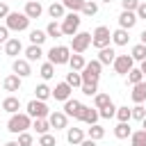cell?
Returning <instances> with one entry per match:
<instances>
[{
    "instance_id": "6da1fadb",
    "label": "cell",
    "mask_w": 146,
    "mask_h": 146,
    "mask_svg": "<svg viewBox=\"0 0 146 146\" xmlns=\"http://www.w3.org/2000/svg\"><path fill=\"white\" fill-rule=\"evenodd\" d=\"M100 71H103V64L98 59H91L84 64V68L80 71V78H82V84H91V82H98L100 80Z\"/></svg>"
},
{
    "instance_id": "7a4b0ae2",
    "label": "cell",
    "mask_w": 146,
    "mask_h": 146,
    "mask_svg": "<svg viewBox=\"0 0 146 146\" xmlns=\"http://www.w3.org/2000/svg\"><path fill=\"white\" fill-rule=\"evenodd\" d=\"M27 128H32V119H30L27 114H21V112L11 114V119H9V123H7V130H9V132L21 135V132H27Z\"/></svg>"
},
{
    "instance_id": "3957f363",
    "label": "cell",
    "mask_w": 146,
    "mask_h": 146,
    "mask_svg": "<svg viewBox=\"0 0 146 146\" xmlns=\"http://www.w3.org/2000/svg\"><path fill=\"white\" fill-rule=\"evenodd\" d=\"M110 41H112V32H110V27L98 25V27L94 30V34H91V46L98 48V50H103V48L110 46Z\"/></svg>"
},
{
    "instance_id": "277c9868",
    "label": "cell",
    "mask_w": 146,
    "mask_h": 146,
    "mask_svg": "<svg viewBox=\"0 0 146 146\" xmlns=\"http://www.w3.org/2000/svg\"><path fill=\"white\" fill-rule=\"evenodd\" d=\"M5 21H7V30H14V32H23L30 25V18L25 14H18V11H9V16Z\"/></svg>"
},
{
    "instance_id": "5b68a950",
    "label": "cell",
    "mask_w": 146,
    "mask_h": 146,
    "mask_svg": "<svg viewBox=\"0 0 146 146\" xmlns=\"http://www.w3.org/2000/svg\"><path fill=\"white\" fill-rule=\"evenodd\" d=\"M68 57H71V48H66V46H52V48L48 50V62H50L52 66H57V64H68Z\"/></svg>"
},
{
    "instance_id": "8992f818",
    "label": "cell",
    "mask_w": 146,
    "mask_h": 146,
    "mask_svg": "<svg viewBox=\"0 0 146 146\" xmlns=\"http://www.w3.org/2000/svg\"><path fill=\"white\" fill-rule=\"evenodd\" d=\"M80 16L78 14H66L64 18H62V34H66V36H75L78 34V27H80Z\"/></svg>"
},
{
    "instance_id": "52a82bcc",
    "label": "cell",
    "mask_w": 146,
    "mask_h": 146,
    "mask_svg": "<svg viewBox=\"0 0 146 146\" xmlns=\"http://www.w3.org/2000/svg\"><path fill=\"white\" fill-rule=\"evenodd\" d=\"M30 119H48V114H50V110H48V105L43 103V100H30L27 103V112H25Z\"/></svg>"
},
{
    "instance_id": "ba28073f",
    "label": "cell",
    "mask_w": 146,
    "mask_h": 146,
    "mask_svg": "<svg viewBox=\"0 0 146 146\" xmlns=\"http://www.w3.org/2000/svg\"><path fill=\"white\" fill-rule=\"evenodd\" d=\"M91 46V34L89 32H78L75 36H71V48H73V52H84L87 48Z\"/></svg>"
},
{
    "instance_id": "9c48e42d",
    "label": "cell",
    "mask_w": 146,
    "mask_h": 146,
    "mask_svg": "<svg viewBox=\"0 0 146 146\" xmlns=\"http://www.w3.org/2000/svg\"><path fill=\"white\" fill-rule=\"evenodd\" d=\"M132 64H135V59H132L130 55H116V59H114V71H116L119 75H128V71L132 68Z\"/></svg>"
},
{
    "instance_id": "30bf717a",
    "label": "cell",
    "mask_w": 146,
    "mask_h": 146,
    "mask_svg": "<svg viewBox=\"0 0 146 146\" xmlns=\"http://www.w3.org/2000/svg\"><path fill=\"white\" fill-rule=\"evenodd\" d=\"M82 103L80 100H75V98H68V100H64V114L66 116H73V119H80V114H82Z\"/></svg>"
},
{
    "instance_id": "8fae6325",
    "label": "cell",
    "mask_w": 146,
    "mask_h": 146,
    "mask_svg": "<svg viewBox=\"0 0 146 146\" xmlns=\"http://www.w3.org/2000/svg\"><path fill=\"white\" fill-rule=\"evenodd\" d=\"M11 71H14V75H18V78H27V75H32V68H30V62L27 59H14V64H11Z\"/></svg>"
},
{
    "instance_id": "7c38bea8",
    "label": "cell",
    "mask_w": 146,
    "mask_h": 146,
    "mask_svg": "<svg viewBox=\"0 0 146 146\" xmlns=\"http://www.w3.org/2000/svg\"><path fill=\"white\" fill-rule=\"evenodd\" d=\"M48 123H50V128H55V130H62V128H66V123H68V116H66L64 112H50V114H48Z\"/></svg>"
},
{
    "instance_id": "4fadbf2b",
    "label": "cell",
    "mask_w": 146,
    "mask_h": 146,
    "mask_svg": "<svg viewBox=\"0 0 146 146\" xmlns=\"http://www.w3.org/2000/svg\"><path fill=\"white\" fill-rule=\"evenodd\" d=\"M135 23H137L135 11H121V16H119V27L121 30H132Z\"/></svg>"
},
{
    "instance_id": "5bb4252c",
    "label": "cell",
    "mask_w": 146,
    "mask_h": 146,
    "mask_svg": "<svg viewBox=\"0 0 146 146\" xmlns=\"http://www.w3.org/2000/svg\"><path fill=\"white\" fill-rule=\"evenodd\" d=\"M71 87L66 84V82H59V84H55V89H52V98L55 100H68L71 98Z\"/></svg>"
},
{
    "instance_id": "9a60e30c",
    "label": "cell",
    "mask_w": 146,
    "mask_h": 146,
    "mask_svg": "<svg viewBox=\"0 0 146 146\" xmlns=\"http://www.w3.org/2000/svg\"><path fill=\"white\" fill-rule=\"evenodd\" d=\"M130 98H132V103H135V105H141V103L146 100V82H139V84H135V87H132V94H130Z\"/></svg>"
},
{
    "instance_id": "2e32d148",
    "label": "cell",
    "mask_w": 146,
    "mask_h": 146,
    "mask_svg": "<svg viewBox=\"0 0 146 146\" xmlns=\"http://www.w3.org/2000/svg\"><path fill=\"white\" fill-rule=\"evenodd\" d=\"M23 14H25V16L32 21V18H39V16L43 14V7H41V2H34V0H30V2L25 5V11H23Z\"/></svg>"
},
{
    "instance_id": "e0dca14e",
    "label": "cell",
    "mask_w": 146,
    "mask_h": 146,
    "mask_svg": "<svg viewBox=\"0 0 146 146\" xmlns=\"http://www.w3.org/2000/svg\"><path fill=\"white\" fill-rule=\"evenodd\" d=\"M80 121H84V123H89V125H94L96 121H98V110L96 107H82V114H80Z\"/></svg>"
},
{
    "instance_id": "ac0fdd59",
    "label": "cell",
    "mask_w": 146,
    "mask_h": 146,
    "mask_svg": "<svg viewBox=\"0 0 146 146\" xmlns=\"http://www.w3.org/2000/svg\"><path fill=\"white\" fill-rule=\"evenodd\" d=\"M66 139H68V144L80 146V144H82V139H84L82 128H68V130H66Z\"/></svg>"
},
{
    "instance_id": "d6986e66",
    "label": "cell",
    "mask_w": 146,
    "mask_h": 146,
    "mask_svg": "<svg viewBox=\"0 0 146 146\" xmlns=\"http://www.w3.org/2000/svg\"><path fill=\"white\" fill-rule=\"evenodd\" d=\"M21 80L23 78H18V75H7L5 80H2V87H5V91H18L21 89Z\"/></svg>"
},
{
    "instance_id": "ffe728a7",
    "label": "cell",
    "mask_w": 146,
    "mask_h": 146,
    "mask_svg": "<svg viewBox=\"0 0 146 146\" xmlns=\"http://www.w3.org/2000/svg\"><path fill=\"white\" fill-rule=\"evenodd\" d=\"M2 110L9 112V114H16V112L21 110V100H18L16 96H7V98L2 100Z\"/></svg>"
},
{
    "instance_id": "44dd1931",
    "label": "cell",
    "mask_w": 146,
    "mask_h": 146,
    "mask_svg": "<svg viewBox=\"0 0 146 146\" xmlns=\"http://www.w3.org/2000/svg\"><path fill=\"white\" fill-rule=\"evenodd\" d=\"M21 50H23V43H21L18 39H9V41L5 43V55H9V57H16Z\"/></svg>"
},
{
    "instance_id": "7402d4cb",
    "label": "cell",
    "mask_w": 146,
    "mask_h": 146,
    "mask_svg": "<svg viewBox=\"0 0 146 146\" xmlns=\"http://www.w3.org/2000/svg\"><path fill=\"white\" fill-rule=\"evenodd\" d=\"M114 59H116V52H114V48H103V50H98V62L100 64H114Z\"/></svg>"
},
{
    "instance_id": "603a6c76",
    "label": "cell",
    "mask_w": 146,
    "mask_h": 146,
    "mask_svg": "<svg viewBox=\"0 0 146 146\" xmlns=\"http://www.w3.org/2000/svg\"><path fill=\"white\" fill-rule=\"evenodd\" d=\"M41 57H43L41 46H27V48H25V59H27V62H39Z\"/></svg>"
},
{
    "instance_id": "cb8c5ba5",
    "label": "cell",
    "mask_w": 146,
    "mask_h": 146,
    "mask_svg": "<svg viewBox=\"0 0 146 146\" xmlns=\"http://www.w3.org/2000/svg\"><path fill=\"white\" fill-rule=\"evenodd\" d=\"M46 39H48L46 30H32L30 32V46H41Z\"/></svg>"
},
{
    "instance_id": "d4e9b609",
    "label": "cell",
    "mask_w": 146,
    "mask_h": 146,
    "mask_svg": "<svg viewBox=\"0 0 146 146\" xmlns=\"http://www.w3.org/2000/svg\"><path fill=\"white\" fill-rule=\"evenodd\" d=\"M84 64H87V62H84V57H82V55H78V52L68 57V66H71V71H78V73H80V71L84 68Z\"/></svg>"
},
{
    "instance_id": "484cf974",
    "label": "cell",
    "mask_w": 146,
    "mask_h": 146,
    "mask_svg": "<svg viewBox=\"0 0 146 146\" xmlns=\"http://www.w3.org/2000/svg\"><path fill=\"white\" fill-rule=\"evenodd\" d=\"M128 39H130V36H128V30H121V27H119V30L112 32V41H114L116 46H125Z\"/></svg>"
},
{
    "instance_id": "4316f807",
    "label": "cell",
    "mask_w": 146,
    "mask_h": 146,
    "mask_svg": "<svg viewBox=\"0 0 146 146\" xmlns=\"http://www.w3.org/2000/svg\"><path fill=\"white\" fill-rule=\"evenodd\" d=\"M110 103H112L110 94H96V96H94V107H96V110H103V107H107Z\"/></svg>"
},
{
    "instance_id": "83f0119b",
    "label": "cell",
    "mask_w": 146,
    "mask_h": 146,
    "mask_svg": "<svg viewBox=\"0 0 146 146\" xmlns=\"http://www.w3.org/2000/svg\"><path fill=\"white\" fill-rule=\"evenodd\" d=\"M130 135H132V130H130L128 123H119V125L114 128V137H116V139H128Z\"/></svg>"
},
{
    "instance_id": "f1b7e54d",
    "label": "cell",
    "mask_w": 146,
    "mask_h": 146,
    "mask_svg": "<svg viewBox=\"0 0 146 146\" xmlns=\"http://www.w3.org/2000/svg\"><path fill=\"white\" fill-rule=\"evenodd\" d=\"M130 146H146V130H137L130 135Z\"/></svg>"
},
{
    "instance_id": "f546056e",
    "label": "cell",
    "mask_w": 146,
    "mask_h": 146,
    "mask_svg": "<svg viewBox=\"0 0 146 146\" xmlns=\"http://www.w3.org/2000/svg\"><path fill=\"white\" fill-rule=\"evenodd\" d=\"M71 89L73 87H82V78H80V73L78 71H71V73H66V80H64Z\"/></svg>"
},
{
    "instance_id": "4dcf8cb0",
    "label": "cell",
    "mask_w": 146,
    "mask_h": 146,
    "mask_svg": "<svg viewBox=\"0 0 146 146\" xmlns=\"http://www.w3.org/2000/svg\"><path fill=\"white\" fill-rule=\"evenodd\" d=\"M34 94H36V100H43V103H46V98L52 96V89H50L48 84H39V87L34 89Z\"/></svg>"
},
{
    "instance_id": "1f68e13d",
    "label": "cell",
    "mask_w": 146,
    "mask_h": 146,
    "mask_svg": "<svg viewBox=\"0 0 146 146\" xmlns=\"http://www.w3.org/2000/svg\"><path fill=\"white\" fill-rule=\"evenodd\" d=\"M62 5H64V9H71L73 14H78V11H82L84 0H62Z\"/></svg>"
},
{
    "instance_id": "d6a6232c",
    "label": "cell",
    "mask_w": 146,
    "mask_h": 146,
    "mask_svg": "<svg viewBox=\"0 0 146 146\" xmlns=\"http://www.w3.org/2000/svg\"><path fill=\"white\" fill-rule=\"evenodd\" d=\"M128 82L135 87V84H139V82H144V73L139 71V68H130L128 71Z\"/></svg>"
},
{
    "instance_id": "836d02e7",
    "label": "cell",
    "mask_w": 146,
    "mask_h": 146,
    "mask_svg": "<svg viewBox=\"0 0 146 146\" xmlns=\"http://www.w3.org/2000/svg\"><path fill=\"white\" fill-rule=\"evenodd\" d=\"M32 128H34V130H36L39 135H46V132L50 130V123H48V119H34Z\"/></svg>"
},
{
    "instance_id": "e575fe53",
    "label": "cell",
    "mask_w": 146,
    "mask_h": 146,
    "mask_svg": "<svg viewBox=\"0 0 146 146\" xmlns=\"http://www.w3.org/2000/svg\"><path fill=\"white\" fill-rule=\"evenodd\" d=\"M103 137H105V128H103V125H98V123H94V125L89 128V139L98 141V139H103Z\"/></svg>"
},
{
    "instance_id": "d590c367",
    "label": "cell",
    "mask_w": 146,
    "mask_h": 146,
    "mask_svg": "<svg viewBox=\"0 0 146 146\" xmlns=\"http://www.w3.org/2000/svg\"><path fill=\"white\" fill-rule=\"evenodd\" d=\"M48 14H50L52 18H64V5H62V2H52V5L48 7Z\"/></svg>"
},
{
    "instance_id": "8d00e7d4",
    "label": "cell",
    "mask_w": 146,
    "mask_h": 146,
    "mask_svg": "<svg viewBox=\"0 0 146 146\" xmlns=\"http://www.w3.org/2000/svg\"><path fill=\"white\" fill-rule=\"evenodd\" d=\"M114 116L119 119V123H128V121H130V107H128V105L116 107V114H114Z\"/></svg>"
},
{
    "instance_id": "74e56055",
    "label": "cell",
    "mask_w": 146,
    "mask_h": 146,
    "mask_svg": "<svg viewBox=\"0 0 146 146\" xmlns=\"http://www.w3.org/2000/svg\"><path fill=\"white\" fill-rule=\"evenodd\" d=\"M130 57H132V59H137V62H144V59H146V46H141V43H137V46L132 48V52H130Z\"/></svg>"
},
{
    "instance_id": "f35d334b",
    "label": "cell",
    "mask_w": 146,
    "mask_h": 146,
    "mask_svg": "<svg viewBox=\"0 0 146 146\" xmlns=\"http://www.w3.org/2000/svg\"><path fill=\"white\" fill-rule=\"evenodd\" d=\"M82 14H84V16H96V14H98V5H96V2H91V0H84Z\"/></svg>"
},
{
    "instance_id": "ab89813d",
    "label": "cell",
    "mask_w": 146,
    "mask_h": 146,
    "mask_svg": "<svg viewBox=\"0 0 146 146\" xmlns=\"http://www.w3.org/2000/svg\"><path fill=\"white\" fill-rule=\"evenodd\" d=\"M46 34H48V36H55V39H57V36H62V25H59V23H55V21H52V23H48Z\"/></svg>"
},
{
    "instance_id": "60d3db41",
    "label": "cell",
    "mask_w": 146,
    "mask_h": 146,
    "mask_svg": "<svg viewBox=\"0 0 146 146\" xmlns=\"http://www.w3.org/2000/svg\"><path fill=\"white\" fill-rule=\"evenodd\" d=\"M39 73H41V78H43V80H50V78L55 75V66H52L50 62H46V64L41 66V71H39Z\"/></svg>"
},
{
    "instance_id": "b9f144b4",
    "label": "cell",
    "mask_w": 146,
    "mask_h": 146,
    "mask_svg": "<svg viewBox=\"0 0 146 146\" xmlns=\"http://www.w3.org/2000/svg\"><path fill=\"white\" fill-rule=\"evenodd\" d=\"M146 116V107H141V105H135V107H130V119H137V121H141Z\"/></svg>"
},
{
    "instance_id": "7bdbcfd3",
    "label": "cell",
    "mask_w": 146,
    "mask_h": 146,
    "mask_svg": "<svg viewBox=\"0 0 146 146\" xmlns=\"http://www.w3.org/2000/svg\"><path fill=\"white\" fill-rule=\"evenodd\" d=\"M116 114V107H114V103H110L107 107H103V110H98V116H103V119H112Z\"/></svg>"
},
{
    "instance_id": "ee69618b",
    "label": "cell",
    "mask_w": 146,
    "mask_h": 146,
    "mask_svg": "<svg viewBox=\"0 0 146 146\" xmlns=\"http://www.w3.org/2000/svg\"><path fill=\"white\" fill-rule=\"evenodd\" d=\"M39 146H57V141L50 132H46V135H39Z\"/></svg>"
},
{
    "instance_id": "f6af8a7d",
    "label": "cell",
    "mask_w": 146,
    "mask_h": 146,
    "mask_svg": "<svg viewBox=\"0 0 146 146\" xmlns=\"http://www.w3.org/2000/svg\"><path fill=\"white\" fill-rule=\"evenodd\" d=\"M82 94H84V96H96V94H98V82L82 84Z\"/></svg>"
},
{
    "instance_id": "bcb514c9",
    "label": "cell",
    "mask_w": 146,
    "mask_h": 146,
    "mask_svg": "<svg viewBox=\"0 0 146 146\" xmlns=\"http://www.w3.org/2000/svg\"><path fill=\"white\" fill-rule=\"evenodd\" d=\"M32 141H34V137L30 132H21L18 135V146H32Z\"/></svg>"
},
{
    "instance_id": "7dc6e473",
    "label": "cell",
    "mask_w": 146,
    "mask_h": 146,
    "mask_svg": "<svg viewBox=\"0 0 146 146\" xmlns=\"http://www.w3.org/2000/svg\"><path fill=\"white\" fill-rule=\"evenodd\" d=\"M121 7H123V11H135L139 7V0H121Z\"/></svg>"
},
{
    "instance_id": "c3c4849f",
    "label": "cell",
    "mask_w": 146,
    "mask_h": 146,
    "mask_svg": "<svg viewBox=\"0 0 146 146\" xmlns=\"http://www.w3.org/2000/svg\"><path fill=\"white\" fill-rule=\"evenodd\" d=\"M135 16H137V21L139 18H146V2H139V7L135 9Z\"/></svg>"
},
{
    "instance_id": "681fc988",
    "label": "cell",
    "mask_w": 146,
    "mask_h": 146,
    "mask_svg": "<svg viewBox=\"0 0 146 146\" xmlns=\"http://www.w3.org/2000/svg\"><path fill=\"white\" fill-rule=\"evenodd\" d=\"M9 41V30L7 25H0V43H7Z\"/></svg>"
},
{
    "instance_id": "f907efd6",
    "label": "cell",
    "mask_w": 146,
    "mask_h": 146,
    "mask_svg": "<svg viewBox=\"0 0 146 146\" xmlns=\"http://www.w3.org/2000/svg\"><path fill=\"white\" fill-rule=\"evenodd\" d=\"M7 16H9V7L5 2H0V18H7Z\"/></svg>"
},
{
    "instance_id": "816d5d0a",
    "label": "cell",
    "mask_w": 146,
    "mask_h": 146,
    "mask_svg": "<svg viewBox=\"0 0 146 146\" xmlns=\"http://www.w3.org/2000/svg\"><path fill=\"white\" fill-rule=\"evenodd\" d=\"M80 146H98V144H96L94 139H82V144H80Z\"/></svg>"
},
{
    "instance_id": "f5cc1de1",
    "label": "cell",
    "mask_w": 146,
    "mask_h": 146,
    "mask_svg": "<svg viewBox=\"0 0 146 146\" xmlns=\"http://www.w3.org/2000/svg\"><path fill=\"white\" fill-rule=\"evenodd\" d=\"M139 39H141V46H146V30H144V32L139 34Z\"/></svg>"
},
{
    "instance_id": "db71d44e",
    "label": "cell",
    "mask_w": 146,
    "mask_h": 146,
    "mask_svg": "<svg viewBox=\"0 0 146 146\" xmlns=\"http://www.w3.org/2000/svg\"><path fill=\"white\" fill-rule=\"evenodd\" d=\"M139 71H141V73H144V75H146V59H144V62H141V66H139Z\"/></svg>"
},
{
    "instance_id": "11a10c76",
    "label": "cell",
    "mask_w": 146,
    "mask_h": 146,
    "mask_svg": "<svg viewBox=\"0 0 146 146\" xmlns=\"http://www.w3.org/2000/svg\"><path fill=\"white\" fill-rule=\"evenodd\" d=\"M5 146H18V141H7Z\"/></svg>"
},
{
    "instance_id": "9f6ffc18",
    "label": "cell",
    "mask_w": 146,
    "mask_h": 146,
    "mask_svg": "<svg viewBox=\"0 0 146 146\" xmlns=\"http://www.w3.org/2000/svg\"><path fill=\"white\" fill-rule=\"evenodd\" d=\"M141 125H144V130H146V116H144V119H141Z\"/></svg>"
},
{
    "instance_id": "6f0895ef",
    "label": "cell",
    "mask_w": 146,
    "mask_h": 146,
    "mask_svg": "<svg viewBox=\"0 0 146 146\" xmlns=\"http://www.w3.org/2000/svg\"><path fill=\"white\" fill-rule=\"evenodd\" d=\"M103 2H107V5H110V2H112V0H103Z\"/></svg>"
},
{
    "instance_id": "680465c9",
    "label": "cell",
    "mask_w": 146,
    "mask_h": 146,
    "mask_svg": "<svg viewBox=\"0 0 146 146\" xmlns=\"http://www.w3.org/2000/svg\"><path fill=\"white\" fill-rule=\"evenodd\" d=\"M34 2H41V0H34Z\"/></svg>"
}]
</instances>
